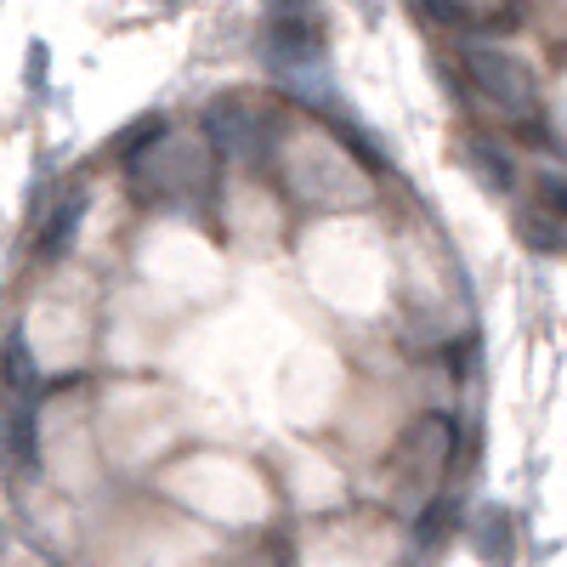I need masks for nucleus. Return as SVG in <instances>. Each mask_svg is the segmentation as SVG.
Here are the masks:
<instances>
[{"label":"nucleus","instance_id":"nucleus-1","mask_svg":"<svg viewBox=\"0 0 567 567\" xmlns=\"http://www.w3.org/2000/svg\"><path fill=\"white\" fill-rule=\"evenodd\" d=\"M471 74H477V85L488 91L494 103H505V109H523L534 97V80L516 63H505L499 52H477V58H471Z\"/></svg>","mask_w":567,"mask_h":567},{"label":"nucleus","instance_id":"nucleus-2","mask_svg":"<svg viewBox=\"0 0 567 567\" xmlns=\"http://www.w3.org/2000/svg\"><path fill=\"white\" fill-rule=\"evenodd\" d=\"M80 210H85V199H69V205H63L52 221H45V239H40V250H45V256H52V250H63V239H69V227L80 221Z\"/></svg>","mask_w":567,"mask_h":567},{"label":"nucleus","instance_id":"nucleus-3","mask_svg":"<svg viewBox=\"0 0 567 567\" xmlns=\"http://www.w3.org/2000/svg\"><path fill=\"white\" fill-rule=\"evenodd\" d=\"M534 194H539V205L556 216V221H567V176H556V171H545L539 182H534Z\"/></svg>","mask_w":567,"mask_h":567}]
</instances>
